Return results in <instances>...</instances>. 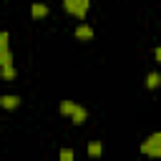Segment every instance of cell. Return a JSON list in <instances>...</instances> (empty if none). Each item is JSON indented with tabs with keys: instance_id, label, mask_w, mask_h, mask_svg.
I'll return each mask as SVG.
<instances>
[{
	"instance_id": "cell-1",
	"label": "cell",
	"mask_w": 161,
	"mask_h": 161,
	"mask_svg": "<svg viewBox=\"0 0 161 161\" xmlns=\"http://www.w3.org/2000/svg\"><path fill=\"white\" fill-rule=\"evenodd\" d=\"M138 148H141V153H143V156L161 161V131L148 133V136L141 141V146H138Z\"/></svg>"
},
{
	"instance_id": "cell-2",
	"label": "cell",
	"mask_w": 161,
	"mask_h": 161,
	"mask_svg": "<svg viewBox=\"0 0 161 161\" xmlns=\"http://www.w3.org/2000/svg\"><path fill=\"white\" fill-rule=\"evenodd\" d=\"M88 8H91V0H63V10L78 20H83L88 15Z\"/></svg>"
},
{
	"instance_id": "cell-3",
	"label": "cell",
	"mask_w": 161,
	"mask_h": 161,
	"mask_svg": "<svg viewBox=\"0 0 161 161\" xmlns=\"http://www.w3.org/2000/svg\"><path fill=\"white\" fill-rule=\"evenodd\" d=\"M13 63V50H10V33L0 30V65Z\"/></svg>"
},
{
	"instance_id": "cell-4",
	"label": "cell",
	"mask_w": 161,
	"mask_h": 161,
	"mask_svg": "<svg viewBox=\"0 0 161 161\" xmlns=\"http://www.w3.org/2000/svg\"><path fill=\"white\" fill-rule=\"evenodd\" d=\"M0 108H3V111H15V108H20V96H15V93H3V96H0Z\"/></svg>"
},
{
	"instance_id": "cell-5",
	"label": "cell",
	"mask_w": 161,
	"mask_h": 161,
	"mask_svg": "<svg viewBox=\"0 0 161 161\" xmlns=\"http://www.w3.org/2000/svg\"><path fill=\"white\" fill-rule=\"evenodd\" d=\"M73 35H75L78 40H83V43H88V40H93V28H91L88 23H80V25H75V30H73Z\"/></svg>"
},
{
	"instance_id": "cell-6",
	"label": "cell",
	"mask_w": 161,
	"mask_h": 161,
	"mask_svg": "<svg viewBox=\"0 0 161 161\" xmlns=\"http://www.w3.org/2000/svg\"><path fill=\"white\" fill-rule=\"evenodd\" d=\"M48 13H50V8L45 3H33L30 5V18L33 20H43V18H48Z\"/></svg>"
},
{
	"instance_id": "cell-7",
	"label": "cell",
	"mask_w": 161,
	"mask_h": 161,
	"mask_svg": "<svg viewBox=\"0 0 161 161\" xmlns=\"http://www.w3.org/2000/svg\"><path fill=\"white\" fill-rule=\"evenodd\" d=\"M86 118H88V111H86L83 106H75V111L70 113V123H75V126H83V123H86Z\"/></svg>"
},
{
	"instance_id": "cell-8",
	"label": "cell",
	"mask_w": 161,
	"mask_h": 161,
	"mask_svg": "<svg viewBox=\"0 0 161 161\" xmlns=\"http://www.w3.org/2000/svg\"><path fill=\"white\" fill-rule=\"evenodd\" d=\"M15 75H18V70H15V65H13V63L0 65V80H13Z\"/></svg>"
},
{
	"instance_id": "cell-9",
	"label": "cell",
	"mask_w": 161,
	"mask_h": 161,
	"mask_svg": "<svg viewBox=\"0 0 161 161\" xmlns=\"http://www.w3.org/2000/svg\"><path fill=\"white\" fill-rule=\"evenodd\" d=\"M158 86H161V73L151 70V73L146 75V88H151V91H153V88H158Z\"/></svg>"
},
{
	"instance_id": "cell-10",
	"label": "cell",
	"mask_w": 161,
	"mask_h": 161,
	"mask_svg": "<svg viewBox=\"0 0 161 161\" xmlns=\"http://www.w3.org/2000/svg\"><path fill=\"white\" fill-rule=\"evenodd\" d=\"M101 153H103V143H101V141H91V143H88V156H91V158H98Z\"/></svg>"
},
{
	"instance_id": "cell-11",
	"label": "cell",
	"mask_w": 161,
	"mask_h": 161,
	"mask_svg": "<svg viewBox=\"0 0 161 161\" xmlns=\"http://www.w3.org/2000/svg\"><path fill=\"white\" fill-rule=\"evenodd\" d=\"M75 106H78V103H75V101H60V113H63V116H68V118H70V113H73V111H75Z\"/></svg>"
},
{
	"instance_id": "cell-12",
	"label": "cell",
	"mask_w": 161,
	"mask_h": 161,
	"mask_svg": "<svg viewBox=\"0 0 161 161\" xmlns=\"http://www.w3.org/2000/svg\"><path fill=\"white\" fill-rule=\"evenodd\" d=\"M58 161H75V153H73V148L63 146V148H60V153H58Z\"/></svg>"
},
{
	"instance_id": "cell-13",
	"label": "cell",
	"mask_w": 161,
	"mask_h": 161,
	"mask_svg": "<svg viewBox=\"0 0 161 161\" xmlns=\"http://www.w3.org/2000/svg\"><path fill=\"white\" fill-rule=\"evenodd\" d=\"M153 55H156V63H161V45H158V48L153 50Z\"/></svg>"
}]
</instances>
